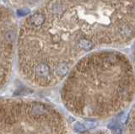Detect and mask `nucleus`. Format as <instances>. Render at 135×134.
Returning <instances> with one entry per match:
<instances>
[{
	"mask_svg": "<svg viewBox=\"0 0 135 134\" xmlns=\"http://www.w3.org/2000/svg\"><path fill=\"white\" fill-rule=\"evenodd\" d=\"M17 14L20 16H25V15H28L30 14V9H21L20 10H18Z\"/></svg>",
	"mask_w": 135,
	"mask_h": 134,
	"instance_id": "nucleus-6",
	"label": "nucleus"
},
{
	"mask_svg": "<svg viewBox=\"0 0 135 134\" xmlns=\"http://www.w3.org/2000/svg\"><path fill=\"white\" fill-rule=\"evenodd\" d=\"M135 97V74L125 55L114 51L82 57L68 74L61 90L64 106L88 120L116 116Z\"/></svg>",
	"mask_w": 135,
	"mask_h": 134,
	"instance_id": "nucleus-1",
	"label": "nucleus"
},
{
	"mask_svg": "<svg viewBox=\"0 0 135 134\" xmlns=\"http://www.w3.org/2000/svg\"><path fill=\"white\" fill-rule=\"evenodd\" d=\"M3 1H4V2H5V1H6V0H3Z\"/></svg>",
	"mask_w": 135,
	"mask_h": 134,
	"instance_id": "nucleus-7",
	"label": "nucleus"
},
{
	"mask_svg": "<svg viewBox=\"0 0 135 134\" xmlns=\"http://www.w3.org/2000/svg\"><path fill=\"white\" fill-rule=\"evenodd\" d=\"M52 10L75 60L82 57L78 48L81 39L96 46L125 43L135 37V0H53Z\"/></svg>",
	"mask_w": 135,
	"mask_h": 134,
	"instance_id": "nucleus-2",
	"label": "nucleus"
},
{
	"mask_svg": "<svg viewBox=\"0 0 135 134\" xmlns=\"http://www.w3.org/2000/svg\"><path fill=\"white\" fill-rule=\"evenodd\" d=\"M126 134H135V105L132 108L128 116L126 127Z\"/></svg>",
	"mask_w": 135,
	"mask_h": 134,
	"instance_id": "nucleus-5",
	"label": "nucleus"
},
{
	"mask_svg": "<svg viewBox=\"0 0 135 134\" xmlns=\"http://www.w3.org/2000/svg\"><path fill=\"white\" fill-rule=\"evenodd\" d=\"M0 134H70L57 109L39 100L0 98Z\"/></svg>",
	"mask_w": 135,
	"mask_h": 134,
	"instance_id": "nucleus-3",
	"label": "nucleus"
},
{
	"mask_svg": "<svg viewBox=\"0 0 135 134\" xmlns=\"http://www.w3.org/2000/svg\"><path fill=\"white\" fill-rule=\"evenodd\" d=\"M17 38V24L12 13L0 7V90L5 85L12 70Z\"/></svg>",
	"mask_w": 135,
	"mask_h": 134,
	"instance_id": "nucleus-4",
	"label": "nucleus"
}]
</instances>
